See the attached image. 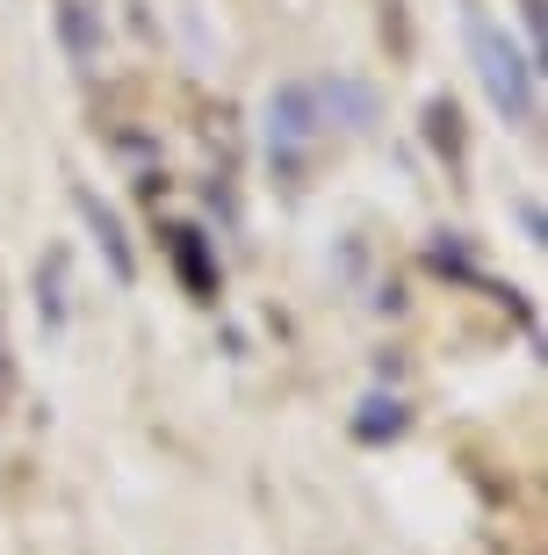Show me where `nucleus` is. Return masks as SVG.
I'll use <instances>...</instances> for the list:
<instances>
[{"label": "nucleus", "mask_w": 548, "mask_h": 555, "mask_svg": "<svg viewBox=\"0 0 548 555\" xmlns=\"http://www.w3.org/2000/svg\"><path fill=\"white\" fill-rule=\"evenodd\" d=\"M73 209L94 224V238H102V253H109V274H116V282H138V253H130V238H123L116 209H109L94 188H73Z\"/></svg>", "instance_id": "7ed1b4c3"}, {"label": "nucleus", "mask_w": 548, "mask_h": 555, "mask_svg": "<svg viewBox=\"0 0 548 555\" xmlns=\"http://www.w3.org/2000/svg\"><path fill=\"white\" fill-rule=\"evenodd\" d=\"M59 29L73 43V59H94V8L87 0H59Z\"/></svg>", "instance_id": "0eeeda50"}, {"label": "nucleus", "mask_w": 548, "mask_h": 555, "mask_svg": "<svg viewBox=\"0 0 548 555\" xmlns=\"http://www.w3.org/2000/svg\"><path fill=\"white\" fill-rule=\"evenodd\" d=\"M361 412L368 418H354V440H368V448H375V440H397V433L411 426V412L397 404V397H368Z\"/></svg>", "instance_id": "39448f33"}, {"label": "nucleus", "mask_w": 548, "mask_h": 555, "mask_svg": "<svg viewBox=\"0 0 548 555\" xmlns=\"http://www.w3.org/2000/svg\"><path fill=\"white\" fill-rule=\"evenodd\" d=\"M426 124H433V144H441V152H462V116H455V102H433Z\"/></svg>", "instance_id": "6e6552de"}, {"label": "nucleus", "mask_w": 548, "mask_h": 555, "mask_svg": "<svg viewBox=\"0 0 548 555\" xmlns=\"http://www.w3.org/2000/svg\"><path fill=\"white\" fill-rule=\"evenodd\" d=\"M462 43H469V65H476L490 108H498L512 130L541 124V65H534V51H520L484 8H462Z\"/></svg>", "instance_id": "f257e3e1"}, {"label": "nucleus", "mask_w": 548, "mask_h": 555, "mask_svg": "<svg viewBox=\"0 0 548 555\" xmlns=\"http://www.w3.org/2000/svg\"><path fill=\"white\" fill-rule=\"evenodd\" d=\"M8 390H15V375H8V347H0V404H8Z\"/></svg>", "instance_id": "9d476101"}, {"label": "nucleus", "mask_w": 548, "mask_h": 555, "mask_svg": "<svg viewBox=\"0 0 548 555\" xmlns=\"http://www.w3.org/2000/svg\"><path fill=\"white\" fill-rule=\"evenodd\" d=\"M37 310H43V325H65V253H43V268H37Z\"/></svg>", "instance_id": "423d86ee"}, {"label": "nucleus", "mask_w": 548, "mask_h": 555, "mask_svg": "<svg viewBox=\"0 0 548 555\" xmlns=\"http://www.w3.org/2000/svg\"><path fill=\"white\" fill-rule=\"evenodd\" d=\"M166 253H174V268H181L188 296H195V304H217V260L203 253V231L174 224V231H166Z\"/></svg>", "instance_id": "20e7f679"}, {"label": "nucleus", "mask_w": 548, "mask_h": 555, "mask_svg": "<svg viewBox=\"0 0 548 555\" xmlns=\"http://www.w3.org/2000/svg\"><path fill=\"white\" fill-rule=\"evenodd\" d=\"M520 15H527V37L541 43V0H520Z\"/></svg>", "instance_id": "1a4fd4ad"}, {"label": "nucleus", "mask_w": 548, "mask_h": 555, "mask_svg": "<svg viewBox=\"0 0 548 555\" xmlns=\"http://www.w3.org/2000/svg\"><path fill=\"white\" fill-rule=\"evenodd\" d=\"M326 87L318 80H282L267 94V166L282 173V181H304L310 152L326 144Z\"/></svg>", "instance_id": "f03ea898"}]
</instances>
